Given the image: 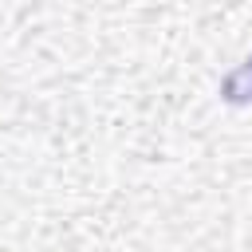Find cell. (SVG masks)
I'll use <instances>...</instances> for the list:
<instances>
[{"label":"cell","mask_w":252,"mask_h":252,"mask_svg":"<svg viewBox=\"0 0 252 252\" xmlns=\"http://www.w3.org/2000/svg\"><path fill=\"white\" fill-rule=\"evenodd\" d=\"M220 98H224V102H232V106L252 102V55H248L236 71H228V75H224V83H220Z\"/></svg>","instance_id":"1"}]
</instances>
